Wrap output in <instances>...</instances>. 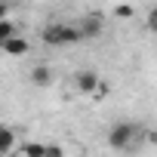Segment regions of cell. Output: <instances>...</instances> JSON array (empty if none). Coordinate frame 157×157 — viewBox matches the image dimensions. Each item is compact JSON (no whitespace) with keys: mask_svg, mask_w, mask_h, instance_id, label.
Returning a JSON list of instances; mask_svg holds the SVG:
<instances>
[{"mask_svg":"<svg viewBox=\"0 0 157 157\" xmlns=\"http://www.w3.org/2000/svg\"><path fill=\"white\" fill-rule=\"evenodd\" d=\"M40 40L46 46H77L80 43V34H77V25H65V22H52L40 31Z\"/></svg>","mask_w":157,"mask_h":157,"instance_id":"1","label":"cell"},{"mask_svg":"<svg viewBox=\"0 0 157 157\" xmlns=\"http://www.w3.org/2000/svg\"><path fill=\"white\" fill-rule=\"evenodd\" d=\"M142 136V126L139 123H129V120H120V123H114L111 129H108V145L114 148V151H126V148H132V142Z\"/></svg>","mask_w":157,"mask_h":157,"instance_id":"2","label":"cell"},{"mask_svg":"<svg viewBox=\"0 0 157 157\" xmlns=\"http://www.w3.org/2000/svg\"><path fill=\"white\" fill-rule=\"evenodd\" d=\"M102 31H105V16H102V13H86L83 22L77 25L80 43H83V40H96V37H102Z\"/></svg>","mask_w":157,"mask_h":157,"instance_id":"3","label":"cell"},{"mask_svg":"<svg viewBox=\"0 0 157 157\" xmlns=\"http://www.w3.org/2000/svg\"><path fill=\"white\" fill-rule=\"evenodd\" d=\"M74 83H77V90H80L83 96H93V93L99 90V83H102V77H99L93 68H83V71H77Z\"/></svg>","mask_w":157,"mask_h":157,"instance_id":"4","label":"cell"},{"mask_svg":"<svg viewBox=\"0 0 157 157\" xmlns=\"http://www.w3.org/2000/svg\"><path fill=\"white\" fill-rule=\"evenodd\" d=\"M19 148V132L13 126H0V154H13Z\"/></svg>","mask_w":157,"mask_h":157,"instance_id":"5","label":"cell"},{"mask_svg":"<svg viewBox=\"0 0 157 157\" xmlns=\"http://www.w3.org/2000/svg\"><path fill=\"white\" fill-rule=\"evenodd\" d=\"M0 49H3L6 56H25V52L31 49V43H28L25 37H19V34H13L10 40H3V46H0Z\"/></svg>","mask_w":157,"mask_h":157,"instance_id":"6","label":"cell"},{"mask_svg":"<svg viewBox=\"0 0 157 157\" xmlns=\"http://www.w3.org/2000/svg\"><path fill=\"white\" fill-rule=\"evenodd\" d=\"M31 83L34 86H49L52 83V68L49 65H34L31 68Z\"/></svg>","mask_w":157,"mask_h":157,"instance_id":"7","label":"cell"},{"mask_svg":"<svg viewBox=\"0 0 157 157\" xmlns=\"http://www.w3.org/2000/svg\"><path fill=\"white\" fill-rule=\"evenodd\" d=\"M46 154V142H25L22 145V157H43Z\"/></svg>","mask_w":157,"mask_h":157,"instance_id":"8","label":"cell"},{"mask_svg":"<svg viewBox=\"0 0 157 157\" xmlns=\"http://www.w3.org/2000/svg\"><path fill=\"white\" fill-rule=\"evenodd\" d=\"M13 34H16V25L10 19H0V46H3V40H10Z\"/></svg>","mask_w":157,"mask_h":157,"instance_id":"9","label":"cell"},{"mask_svg":"<svg viewBox=\"0 0 157 157\" xmlns=\"http://www.w3.org/2000/svg\"><path fill=\"white\" fill-rule=\"evenodd\" d=\"M43 157H65V151H62V145H49L46 142V154Z\"/></svg>","mask_w":157,"mask_h":157,"instance_id":"10","label":"cell"},{"mask_svg":"<svg viewBox=\"0 0 157 157\" xmlns=\"http://www.w3.org/2000/svg\"><path fill=\"white\" fill-rule=\"evenodd\" d=\"M114 16H117V19H129V16H132V6H117Z\"/></svg>","mask_w":157,"mask_h":157,"instance_id":"11","label":"cell"},{"mask_svg":"<svg viewBox=\"0 0 157 157\" xmlns=\"http://www.w3.org/2000/svg\"><path fill=\"white\" fill-rule=\"evenodd\" d=\"M0 19H10V0H0Z\"/></svg>","mask_w":157,"mask_h":157,"instance_id":"12","label":"cell"}]
</instances>
